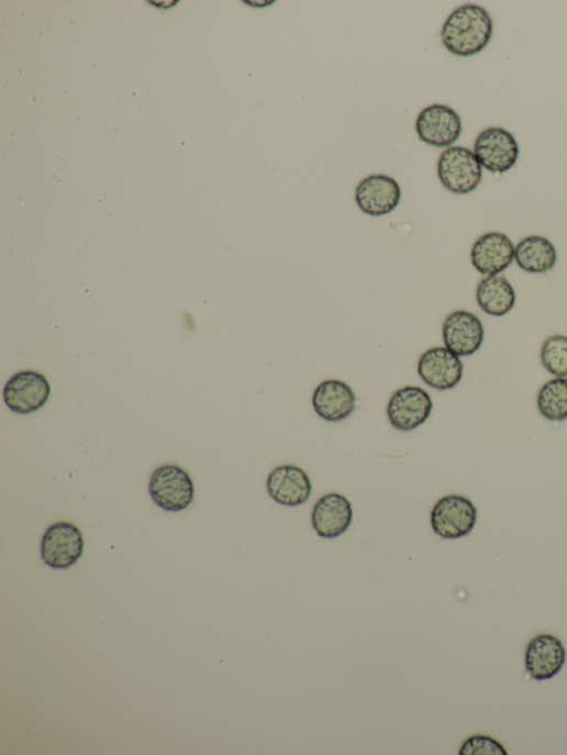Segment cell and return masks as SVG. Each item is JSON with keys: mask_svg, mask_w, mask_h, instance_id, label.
<instances>
[{"mask_svg": "<svg viewBox=\"0 0 567 755\" xmlns=\"http://www.w3.org/2000/svg\"><path fill=\"white\" fill-rule=\"evenodd\" d=\"M51 391V385L44 375L32 370L21 371L8 382L4 400L12 411L29 414L45 406Z\"/></svg>", "mask_w": 567, "mask_h": 755, "instance_id": "obj_9", "label": "cell"}, {"mask_svg": "<svg viewBox=\"0 0 567 755\" xmlns=\"http://www.w3.org/2000/svg\"><path fill=\"white\" fill-rule=\"evenodd\" d=\"M438 178L442 185L455 195H468L482 181V166L475 153L464 146H451L438 162Z\"/></svg>", "mask_w": 567, "mask_h": 755, "instance_id": "obj_2", "label": "cell"}, {"mask_svg": "<svg viewBox=\"0 0 567 755\" xmlns=\"http://www.w3.org/2000/svg\"><path fill=\"white\" fill-rule=\"evenodd\" d=\"M149 492L154 502L167 512L186 510L194 499V485L187 471L174 465L156 469Z\"/></svg>", "mask_w": 567, "mask_h": 755, "instance_id": "obj_3", "label": "cell"}, {"mask_svg": "<svg viewBox=\"0 0 567 755\" xmlns=\"http://www.w3.org/2000/svg\"><path fill=\"white\" fill-rule=\"evenodd\" d=\"M433 408L434 403L427 391L407 386L392 395L388 402L387 415L394 429L409 432L427 421Z\"/></svg>", "mask_w": 567, "mask_h": 755, "instance_id": "obj_6", "label": "cell"}, {"mask_svg": "<svg viewBox=\"0 0 567 755\" xmlns=\"http://www.w3.org/2000/svg\"><path fill=\"white\" fill-rule=\"evenodd\" d=\"M353 521V508L347 498L330 493L321 498L312 513L313 528L324 539H335L344 534Z\"/></svg>", "mask_w": 567, "mask_h": 755, "instance_id": "obj_16", "label": "cell"}, {"mask_svg": "<svg viewBox=\"0 0 567 755\" xmlns=\"http://www.w3.org/2000/svg\"><path fill=\"white\" fill-rule=\"evenodd\" d=\"M460 755H508L507 750L496 739L488 735H474L465 741Z\"/></svg>", "mask_w": 567, "mask_h": 755, "instance_id": "obj_22", "label": "cell"}, {"mask_svg": "<svg viewBox=\"0 0 567 755\" xmlns=\"http://www.w3.org/2000/svg\"><path fill=\"white\" fill-rule=\"evenodd\" d=\"M477 519L475 504L465 497L453 495L441 499L434 507L432 526L442 539L456 540L469 535Z\"/></svg>", "mask_w": 567, "mask_h": 755, "instance_id": "obj_5", "label": "cell"}, {"mask_svg": "<svg viewBox=\"0 0 567 755\" xmlns=\"http://www.w3.org/2000/svg\"><path fill=\"white\" fill-rule=\"evenodd\" d=\"M269 497L281 506L298 507L309 501L312 482L308 474L297 466L275 468L267 478Z\"/></svg>", "mask_w": 567, "mask_h": 755, "instance_id": "obj_13", "label": "cell"}, {"mask_svg": "<svg viewBox=\"0 0 567 755\" xmlns=\"http://www.w3.org/2000/svg\"><path fill=\"white\" fill-rule=\"evenodd\" d=\"M543 367L556 378L567 377V336L548 337L541 349Z\"/></svg>", "mask_w": 567, "mask_h": 755, "instance_id": "obj_21", "label": "cell"}, {"mask_svg": "<svg viewBox=\"0 0 567 755\" xmlns=\"http://www.w3.org/2000/svg\"><path fill=\"white\" fill-rule=\"evenodd\" d=\"M520 148L514 135L503 127L483 130L475 142V155L492 174H505L519 159Z\"/></svg>", "mask_w": 567, "mask_h": 755, "instance_id": "obj_4", "label": "cell"}, {"mask_svg": "<svg viewBox=\"0 0 567 755\" xmlns=\"http://www.w3.org/2000/svg\"><path fill=\"white\" fill-rule=\"evenodd\" d=\"M418 374L425 385L440 391L451 390L462 381L464 364L448 348L435 347L420 357Z\"/></svg>", "mask_w": 567, "mask_h": 755, "instance_id": "obj_10", "label": "cell"}, {"mask_svg": "<svg viewBox=\"0 0 567 755\" xmlns=\"http://www.w3.org/2000/svg\"><path fill=\"white\" fill-rule=\"evenodd\" d=\"M537 409L549 421L567 419V378H554L542 386L537 395Z\"/></svg>", "mask_w": 567, "mask_h": 755, "instance_id": "obj_20", "label": "cell"}, {"mask_svg": "<svg viewBox=\"0 0 567 755\" xmlns=\"http://www.w3.org/2000/svg\"><path fill=\"white\" fill-rule=\"evenodd\" d=\"M415 130L421 141L436 147H451L462 135L463 122L453 108L433 104L420 112Z\"/></svg>", "mask_w": 567, "mask_h": 755, "instance_id": "obj_7", "label": "cell"}, {"mask_svg": "<svg viewBox=\"0 0 567 755\" xmlns=\"http://www.w3.org/2000/svg\"><path fill=\"white\" fill-rule=\"evenodd\" d=\"M355 199L365 214L382 216L398 207L401 190L394 179L385 175H373L358 185Z\"/></svg>", "mask_w": 567, "mask_h": 755, "instance_id": "obj_12", "label": "cell"}, {"mask_svg": "<svg viewBox=\"0 0 567 755\" xmlns=\"http://www.w3.org/2000/svg\"><path fill=\"white\" fill-rule=\"evenodd\" d=\"M518 266L532 274L552 270L557 260L555 246L546 237L533 235L523 238L515 247Z\"/></svg>", "mask_w": 567, "mask_h": 755, "instance_id": "obj_19", "label": "cell"}, {"mask_svg": "<svg viewBox=\"0 0 567 755\" xmlns=\"http://www.w3.org/2000/svg\"><path fill=\"white\" fill-rule=\"evenodd\" d=\"M493 23L488 11L467 4L457 9L442 31L444 46L454 55L469 57L481 53L490 43Z\"/></svg>", "mask_w": 567, "mask_h": 755, "instance_id": "obj_1", "label": "cell"}, {"mask_svg": "<svg viewBox=\"0 0 567 755\" xmlns=\"http://www.w3.org/2000/svg\"><path fill=\"white\" fill-rule=\"evenodd\" d=\"M515 247L503 233L490 232L480 236L472 246L471 262L485 276L499 275L514 259Z\"/></svg>", "mask_w": 567, "mask_h": 755, "instance_id": "obj_15", "label": "cell"}, {"mask_svg": "<svg viewBox=\"0 0 567 755\" xmlns=\"http://www.w3.org/2000/svg\"><path fill=\"white\" fill-rule=\"evenodd\" d=\"M84 536L71 523L59 522L48 528L42 541V557L55 569H66L76 564L84 553Z\"/></svg>", "mask_w": 567, "mask_h": 755, "instance_id": "obj_8", "label": "cell"}, {"mask_svg": "<svg viewBox=\"0 0 567 755\" xmlns=\"http://www.w3.org/2000/svg\"><path fill=\"white\" fill-rule=\"evenodd\" d=\"M356 401L353 389L341 380L323 381L313 395L315 412L330 422L348 418L356 409Z\"/></svg>", "mask_w": 567, "mask_h": 755, "instance_id": "obj_17", "label": "cell"}, {"mask_svg": "<svg viewBox=\"0 0 567 755\" xmlns=\"http://www.w3.org/2000/svg\"><path fill=\"white\" fill-rule=\"evenodd\" d=\"M477 301L488 315L501 318L509 314L516 300L511 282L503 275L486 276L478 285Z\"/></svg>", "mask_w": 567, "mask_h": 755, "instance_id": "obj_18", "label": "cell"}, {"mask_svg": "<svg viewBox=\"0 0 567 755\" xmlns=\"http://www.w3.org/2000/svg\"><path fill=\"white\" fill-rule=\"evenodd\" d=\"M443 337L446 348L459 357H468L480 349L485 341V329L475 314L456 311L446 319Z\"/></svg>", "mask_w": 567, "mask_h": 755, "instance_id": "obj_11", "label": "cell"}, {"mask_svg": "<svg viewBox=\"0 0 567 755\" xmlns=\"http://www.w3.org/2000/svg\"><path fill=\"white\" fill-rule=\"evenodd\" d=\"M566 660L562 642L549 634L534 637L525 653V670L534 680H548L556 676Z\"/></svg>", "mask_w": 567, "mask_h": 755, "instance_id": "obj_14", "label": "cell"}]
</instances>
